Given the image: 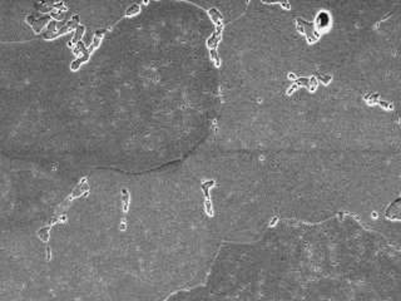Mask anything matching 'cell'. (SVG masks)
<instances>
[{"mask_svg": "<svg viewBox=\"0 0 401 301\" xmlns=\"http://www.w3.org/2000/svg\"><path fill=\"white\" fill-rule=\"evenodd\" d=\"M122 201H123V204H122L123 218H122V222H120V225H119V228H120V231H125V228H127V215H128L129 203H130V193L127 188L122 190Z\"/></svg>", "mask_w": 401, "mask_h": 301, "instance_id": "1", "label": "cell"}, {"mask_svg": "<svg viewBox=\"0 0 401 301\" xmlns=\"http://www.w3.org/2000/svg\"><path fill=\"white\" fill-rule=\"evenodd\" d=\"M139 9H141V8H139V5H137V4H133L132 5V7L128 9V11H127V16H129V15H134V14H137L138 13V11H139Z\"/></svg>", "mask_w": 401, "mask_h": 301, "instance_id": "2", "label": "cell"}]
</instances>
